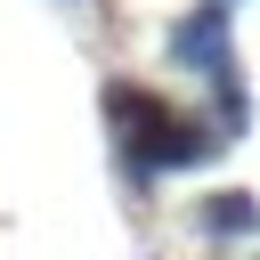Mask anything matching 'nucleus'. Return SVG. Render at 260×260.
<instances>
[{"instance_id":"f257e3e1","label":"nucleus","mask_w":260,"mask_h":260,"mask_svg":"<svg viewBox=\"0 0 260 260\" xmlns=\"http://www.w3.org/2000/svg\"><path fill=\"white\" fill-rule=\"evenodd\" d=\"M106 122H114V146H122V179L146 187L162 171V146L179 130V114L154 98V89H130V81H106Z\"/></svg>"},{"instance_id":"20e7f679","label":"nucleus","mask_w":260,"mask_h":260,"mask_svg":"<svg viewBox=\"0 0 260 260\" xmlns=\"http://www.w3.org/2000/svg\"><path fill=\"white\" fill-rule=\"evenodd\" d=\"M211 154H219V138L179 114V130H171V146H162V171H187V162H211Z\"/></svg>"},{"instance_id":"7ed1b4c3","label":"nucleus","mask_w":260,"mask_h":260,"mask_svg":"<svg viewBox=\"0 0 260 260\" xmlns=\"http://www.w3.org/2000/svg\"><path fill=\"white\" fill-rule=\"evenodd\" d=\"M203 236H219V244H236V236H252L260 228V195H244V187H219V195H203Z\"/></svg>"},{"instance_id":"f03ea898","label":"nucleus","mask_w":260,"mask_h":260,"mask_svg":"<svg viewBox=\"0 0 260 260\" xmlns=\"http://www.w3.org/2000/svg\"><path fill=\"white\" fill-rule=\"evenodd\" d=\"M171 57L195 65V73H211V81H228V73H236V49H228V0H203L195 16H179V24H171Z\"/></svg>"}]
</instances>
